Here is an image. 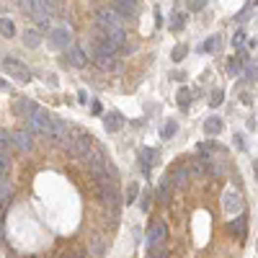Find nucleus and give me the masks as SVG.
Returning a JSON list of instances; mask_svg holds the SVG:
<instances>
[{"mask_svg":"<svg viewBox=\"0 0 258 258\" xmlns=\"http://www.w3.org/2000/svg\"><path fill=\"white\" fill-rule=\"evenodd\" d=\"M96 181V194L101 199V204H106L111 209V215L116 217V212H119V204H121V194H119V186L114 178H109V176H101V178H93Z\"/></svg>","mask_w":258,"mask_h":258,"instance_id":"obj_1","label":"nucleus"},{"mask_svg":"<svg viewBox=\"0 0 258 258\" xmlns=\"http://www.w3.org/2000/svg\"><path fill=\"white\" fill-rule=\"evenodd\" d=\"M62 147H65L67 152H73L75 158H80V160H83L85 155L93 150V137H91V134H85V132L77 129L75 134H70V137H67V142L62 145Z\"/></svg>","mask_w":258,"mask_h":258,"instance_id":"obj_2","label":"nucleus"},{"mask_svg":"<svg viewBox=\"0 0 258 258\" xmlns=\"http://www.w3.org/2000/svg\"><path fill=\"white\" fill-rule=\"evenodd\" d=\"M26 121H29V129H31V132L44 134V137H49V134H52V114H49L47 109L37 106V109L31 111V116H29Z\"/></svg>","mask_w":258,"mask_h":258,"instance_id":"obj_3","label":"nucleus"},{"mask_svg":"<svg viewBox=\"0 0 258 258\" xmlns=\"http://www.w3.org/2000/svg\"><path fill=\"white\" fill-rule=\"evenodd\" d=\"M222 212H225L230 220L243 215V196L235 191V188H227V191L222 194Z\"/></svg>","mask_w":258,"mask_h":258,"instance_id":"obj_4","label":"nucleus"},{"mask_svg":"<svg viewBox=\"0 0 258 258\" xmlns=\"http://www.w3.org/2000/svg\"><path fill=\"white\" fill-rule=\"evenodd\" d=\"M0 67H3L10 77H16V80H31V70L16 57H3L0 60Z\"/></svg>","mask_w":258,"mask_h":258,"instance_id":"obj_5","label":"nucleus"},{"mask_svg":"<svg viewBox=\"0 0 258 258\" xmlns=\"http://www.w3.org/2000/svg\"><path fill=\"white\" fill-rule=\"evenodd\" d=\"M83 160H85V165H88V171H91V176H93V178L106 176V163H109V160H106V155L101 152V150H96V147H93V150L83 158Z\"/></svg>","mask_w":258,"mask_h":258,"instance_id":"obj_6","label":"nucleus"},{"mask_svg":"<svg viewBox=\"0 0 258 258\" xmlns=\"http://www.w3.org/2000/svg\"><path fill=\"white\" fill-rule=\"evenodd\" d=\"M98 26H101V31H104V34L119 31V29H124V18H121L114 8H111V10H101V13H98Z\"/></svg>","mask_w":258,"mask_h":258,"instance_id":"obj_7","label":"nucleus"},{"mask_svg":"<svg viewBox=\"0 0 258 258\" xmlns=\"http://www.w3.org/2000/svg\"><path fill=\"white\" fill-rule=\"evenodd\" d=\"M168 238V227H165V220H155L152 225L147 227V245L150 248H158V245H163Z\"/></svg>","mask_w":258,"mask_h":258,"instance_id":"obj_8","label":"nucleus"},{"mask_svg":"<svg viewBox=\"0 0 258 258\" xmlns=\"http://www.w3.org/2000/svg\"><path fill=\"white\" fill-rule=\"evenodd\" d=\"M49 44L52 47H57V49H70L73 47V31L70 29H52V37H49Z\"/></svg>","mask_w":258,"mask_h":258,"instance_id":"obj_9","label":"nucleus"},{"mask_svg":"<svg viewBox=\"0 0 258 258\" xmlns=\"http://www.w3.org/2000/svg\"><path fill=\"white\" fill-rule=\"evenodd\" d=\"M168 178H171L173 188H186L188 181H191V173H188V168H186V165H176L173 171L168 173Z\"/></svg>","mask_w":258,"mask_h":258,"instance_id":"obj_10","label":"nucleus"},{"mask_svg":"<svg viewBox=\"0 0 258 258\" xmlns=\"http://www.w3.org/2000/svg\"><path fill=\"white\" fill-rule=\"evenodd\" d=\"M13 147H18L21 152H31L34 150V140H31V132H26V129H16L13 134Z\"/></svg>","mask_w":258,"mask_h":258,"instance_id":"obj_11","label":"nucleus"},{"mask_svg":"<svg viewBox=\"0 0 258 258\" xmlns=\"http://www.w3.org/2000/svg\"><path fill=\"white\" fill-rule=\"evenodd\" d=\"M49 137H52L54 142H60V145H65L67 137H70V132H67V124H65L60 116H52V134H49Z\"/></svg>","mask_w":258,"mask_h":258,"instance_id":"obj_12","label":"nucleus"},{"mask_svg":"<svg viewBox=\"0 0 258 258\" xmlns=\"http://www.w3.org/2000/svg\"><path fill=\"white\" fill-rule=\"evenodd\" d=\"M67 62H70L73 67H85L88 65V54H85V49L83 47H73L67 49Z\"/></svg>","mask_w":258,"mask_h":258,"instance_id":"obj_13","label":"nucleus"},{"mask_svg":"<svg viewBox=\"0 0 258 258\" xmlns=\"http://www.w3.org/2000/svg\"><path fill=\"white\" fill-rule=\"evenodd\" d=\"M173 184H171V178H163L160 181V186H158V191H155V199H158V204H168V201H171V196H173Z\"/></svg>","mask_w":258,"mask_h":258,"instance_id":"obj_14","label":"nucleus"},{"mask_svg":"<svg viewBox=\"0 0 258 258\" xmlns=\"http://www.w3.org/2000/svg\"><path fill=\"white\" fill-rule=\"evenodd\" d=\"M155 158H158V150H152V147H142L140 150V165H142L145 176H150V168L155 165Z\"/></svg>","mask_w":258,"mask_h":258,"instance_id":"obj_15","label":"nucleus"},{"mask_svg":"<svg viewBox=\"0 0 258 258\" xmlns=\"http://www.w3.org/2000/svg\"><path fill=\"white\" fill-rule=\"evenodd\" d=\"M114 10L121 18H129L137 10V0H114Z\"/></svg>","mask_w":258,"mask_h":258,"instance_id":"obj_16","label":"nucleus"},{"mask_svg":"<svg viewBox=\"0 0 258 258\" xmlns=\"http://www.w3.org/2000/svg\"><path fill=\"white\" fill-rule=\"evenodd\" d=\"M186 168H188V173H191V178H204V176H207V171H209V165H207V160H204V158H194V160L188 163Z\"/></svg>","mask_w":258,"mask_h":258,"instance_id":"obj_17","label":"nucleus"},{"mask_svg":"<svg viewBox=\"0 0 258 258\" xmlns=\"http://www.w3.org/2000/svg\"><path fill=\"white\" fill-rule=\"evenodd\" d=\"M121 124H124V119H121L119 111H109V114L104 116V127H106V132H119Z\"/></svg>","mask_w":258,"mask_h":258,"instance_id":"obj_18","label":"nucleus"},{"mask_svg":"<svg viewBox=\"0 0 258 258\" xmlns=\"http://www.w3.org/2000/svg\"><path fill=\"white\" fill-rule=\"evenodd\" d=\"M230 230L235 238H245V230H248V220H245V215H238V217H232L230 222Z\"/></svg>","mask_w":258,"mask_h":258,"instance_id":"obj_19","label":"nucleus"},{"mask_svg":"<svg viewBox=\"0 0 258 258\" xmlns=\"http://www.w3.org/2000/svg\"><path fill=\"white\" fill-rule=\"evenodd\" d=\"M34 109H37V106H34L29 98H18V101H16V106H13V111H16L18 116H24V119L31 116V111H34Z\"/></svg>","mask_w":258,"mask_h":258,"instance_id":"obj_20","label":"nucleus"},{"mask_svg":"<svg viewBox=\"0 0 258 258\" xmlns=\"http://www.w3.org/2000/svg\"><path fill=\"white\" fill-rule=\"evenodd\" d=\"M93 62L101 67V70H116V57L114 54H98V57H93Z\"/></svg>","mask_w":258,"mask_h":258,"instance_id":"obj_21","label":"nucleus"},{"mask_svg":"<svg viewBox=\"0 0 258 258\" xmlns=\"http://www.w3.org/2000/svg\"><path fill=\"white\" fill-rule=\"evenodd\" d=\"M13 196V184H10V176H0V204L8 201Z\"/></svg>","mask_w":258,"mask_h":258,"instance_id":"obj_22","label":"nucleus"},{"mask_svg":"<svg viewBox=\"0 0 258 258\" xmlns=\"http://www.w3.org/2000/svg\"><path fill=\"white\" fill-rule=\"evenodd\" d=\"M245 62H248V57H245V54H238V57H230V62H227V73H230V75H240Z\"/></svg>","mask_w":258,"mask_h":258,"instance_id":"obj_23","label":"nucleus"},{"mask_svg":"<svg viewBox=\"0 0 258 258\" xmlns=\"http://www.w3.org/2000/svg\"><path fill=\"white\" fill-rule=\"evenodd\" d=\"M204 132L212 134V137H215V134H220V132H222V119H220V116H209V119L204 121Z\"/></svg>","mask_w":258,"mask_h":258,"instance_id":"obj_24","label":"nucleus"},{"mask_svg":"<svg viewBox=\"0 0 258 258\" xmlns=\"http://www.w3.org/2000/svg\"><path fill=\"white\" fill-rule=\"evenodd\" d=\"M10 152L8 150H0V176H10Z\"/></svg>","mask_w":258,"mask_h":258,"instance_id":"obj_25","label":"nucleus"},{"mask_svg":"<svg viewBox=\"0 0 258 258\" xmlns=\"http://www.w3.org/2000/svg\"><path fill=\"white\" fill-rule=\"evenodd\" d=\"M178 132V121H165V124H163V129H160V134H163V140H171L173 137V134Z\"/></svg>","mask_w":258,"mask_h":258,"instance_id":"obj_26","label":"nucleus"},{"mask_svg":"<svg viewBox=\"0 0 258 258\" xmlns=\"http://www.w3.org/2000/svg\"><path fill=\"white\" fill-rule=\"evenodd\" d=\"M24 44H26V47H39V31L37 29H29L24 34Z\"/></svg>","mask_w":258,"mask_h":258,"instance_id":"obj_27","label":"nucleus"},{"mask_svg":"<svg viewBox=\"0 0 258 258\" xmlns=\"http://www.w3.org/2000/svg\"><path fill=\"white\" fill-rule=\"evenodd\" d=\"M207 101H209V106H212V109H217V106L222 104V101H225V93H222V88H215V91L209 93V98H207Z\"/></svg>","mask_w":258,"mask_h":258,"instance_id":"obj_28","label":"nucleus"},{"mask_svg":"<svg viewBox=\"0 0 258 258\" xmlns=\"http://www.w3.org/2000/svg\"><path fill=\"white\" fill-rule=\"evenodd\" d=\"M0 34H3L5 39H8V37H13V34H16L13 21H10V18H3V21H0Z\"/></svg>","mask_w":258,"mask_h":258,"instance_id":"obj_29","label":"nucleus"},{"mask_svg":"<svg viewBox=\"0 0 258 258\" xmlns=\"http://www.w3.org/2000/svg\"><path fill=\"white\" fill-rule=\"evenodd\" d=\"M188 101H191V91H188V88H181V91H178V106L188 109Z\"/></svg>","mask_w":258,"mask_h":258,"instance_id":"obj_30","label":"nucleus"},{"mask_svg":"<svg viewBox=\"0 0 258 258\" xmlns=\"http://www.w3.org/2000/svg\"><path fill=\"white\" fill-rule=\"evenodd\" d=\"M186 54H188V47H186V44H178V47L173 49L171 57H173V62H181V60L186 57Z\"/></svg>","mask_w":258,"mask_h":258,"instance_id":"obj_31","label":"nucleus"},{"mask_svg":"<svg viewBox=\"0 0 258 258\" xmlns=\"http://www.w3.org/2000/svg\"><path fill=\"white\" fill-rule=\"evenodd\" d=\"M13 147V137L8 132H0V150H10Z\"/></svg>","mask_w":258,"mask_h":258,"instance_id":"obj_32","label":"nucleus"},{"mask_svg":"<svg viewBox=\"0 0 258 258\" xmlns=\"http://www.w3.org/2000/svg\"><path fill=\"white\" fill-rule=\"evenodd\" d=\"M220 47H222V39H220V37H212V39H209L201 49H207V52H217Z\"/></svg>","mask_w":258,"mask_h":258,"instance_id":"obj_33","label":"nucleus"},{"mask_svg":"<svg viewBox=\"0 0 258 258\" xmlns=\"http://www.w3.org/2000/svg\"><path fill=\"white\" fill-rule=\"evenodd\" d=\"M145 258H168V253H165L163 245H158V248H147V256Z\"/></svg>","mask_w":258,"mask_h":258,"instance_id":"obj_34","label":"nucleus"},{"mask_svg":"<svg viewBox=\"0 0 258 258\" xmlns=\"http://www.w3.org/2000/svg\"><path fill=\"white\" fill-rule=\"evenodd\" d=\"M150 201H152V191H150V188H147V191H145V194H142V201H140V209H142V212H150Z\"/></svg>","mask_w":258,"mask_h":258,"instance_id":"obj_35","label":"nucleus"},{"mask_svg":"<svg viewBox=\"0 0 258 258\" xmlns=\"http://www.w3.org/2000/svg\"><path fill=\"white\" fill-rule=\"evenodd\" d=\"M137 194H140V186L129 184V188H127V201H129V204H132V201H137Z\"/></svg>","mask_w":258,"mask_h":258,"instance_id":"obj_36","label":"nucleus"},{"mask_svg":"<svg viewBox=\"0 0 258 258\" xmlns=\"http://www.w3.org/2000/svg\"><path fill=\"white\" fill-rule=\"evenodd\" d=\"M104 253H106V243L101 238H96L93 240V256H104Z\"/></svg>","mask_w":258,"mask_h":258,"instance_id":"obj_37","label":"nucleus"},{"mask_svg":"<svg viewBox=\"0 0 258 258\" xmlns=\"http://www.w3.org/2000/svg\"><path fill=\"white\" fill-rule=\"evenodd\" d=\"M204 5H207V0H188V10H191V13H199Z\"/></svg>","mask_w":258,"mask_h":258,"instance_id":"obj_38","label":"nucleus"},{"mask_svg":"<svg viewBox=\"0 0 258 258\" xmlns=\"http://www.w3.org/2000/svg\"><path fill=\"white\" fill-rule=\"evenodd\" d=\"M245 80H258V67H256V65H248V67H245Z\"/></svg>","mask_w":258,"mask_h":258,"instance_id":"obj_39","label":"nucleus"},{"mask_svg":"<svg viewBox=\"0 0 258 258\" xmlns=\"http://www.w3.org/2000/svg\"><path fill=\"white\" fill-rule=\"evenodd\" d=\"M243 44H245V34H243V31H238V34L232 37V47H243Z\"/></svg>","mask_w":258,"mask_h":258,"instance_id":"obj_40","label":"nucleus"},{"mask_svg":"<svg viewBox=\"0 0 258 258\" xmlns=\"http://www.w3.org/2000/svg\"><path fill=\"white\" fill-rule=\"evenodd\" d=\"M171 29H173V31H181V29H184V16H176V18L171 21Z\"/></svg>","mask_w":258,"mask_h":258,"instance_id":"obj_41","label":"nucleus"},{"mask_svg":"<svg viewBox=\"0 0 258 258\" xmlns=\"http://www.w3.org/2000/svg\"><path fill=\"white\" fill-rule=\"evenodd\" d=\"M253 165H256V176H258V160H256V163H253Z\"/></svg>","mask_w":258,"mask_h":258,"instance_id":"obj_42","label":"nucleus"},{"mask_svg":"<svg viewBox=\"0 0 258 258\" xmlns=\"http://www.w3.org/2000/svg\"><path fill=\"white\" fill-rule=\"evenodd\" d=\"M256 251H258V243H256Z\"/></svg>","mask_w":258,"mask_h":258,"instance_id":"obj_43","label":"nucleus"},{"mask_svg":"<svg viewBox=\"0 0 258 258\" xmlns=\"http://www.w3.org/2000/svg\"><path fill=\"white\" fill-rule=\"evenodd\" d=\"M80 258H85V256H80Z\"/></svg>","mask_w":258,"mask_h":258,"instance_id":"obj_44","label":"nucleus"}]
</instances>
